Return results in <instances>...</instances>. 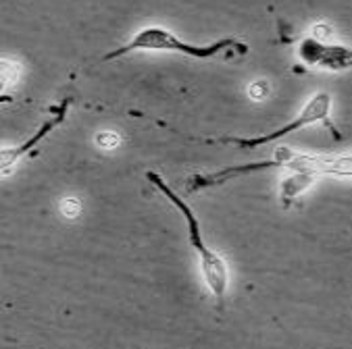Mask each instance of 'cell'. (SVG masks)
<instances>
[{
	"label": "cell",
	"mask_w": 352,
	"mask_h": 349,
	"mask_svg": "<svg viewBox=\"0 0 352 349\" xmlns=\"http://www.w3.org/2000/svg\"><path fill=\"white\" fill-rule=\"evenodd\" d=\"M135 50H169V52H182L190 58H217V56H228V58H238L242 54L248 52V46L240 40H232V38H223L217 40L208 46H196V44H188L184 40H179L177 36H173L171 32H167L165 27H144L140 29L125 46L111 50L102 56V60H115L121 58L125 54H131Z\"/></svg>",
	"instance_id": "obj_1"
},
{
	"label": "cell",
	"mask_w": 352,
	"mask_h": 349,
	"mask_svg": "<svg viewBox=\"0 0 352 349\" xmlns=\"http://www.w3.org/2000/svg\"><path fill=\"white\" fill-rule=\"evenodd\" d=\"M146 179L148 183L161 191L177 210L182 213V217L186 219V225H188V237H190V245L200 254V266H202V276H204V283L206 287L210 289L215 298L223 300L226 296V289H228V264L223 262V258L219 254H215L213 250H208V245L204 243L202 239V233H200V223L194 215L192 208L165 183V179H161V175L148 171L146 173Z\"/></svg>",
	"instance_id": "obj_2"
},
{
	"label": "cell",
	"mask_w": 352,
	"mask_h": 349,
	"mask_svg": "<svg viewBox=\"0 0 352 349\" xmlns=\"http://www.w3.org/2000/svg\"><path fill=\"white\" fill-rule=\"evenodd\" d=\"M329 112H331V96L327 94V92H317L307 104H305V108L300 110V115L294 119V121H290L288 125H284V127H279V129H275V131H271V133H265V135H256V137H228V139H223V142H228V144H234V146H238V148H248V150H252V148H258V146H265V144H271V142H279V139H284V137H288L290 133H296V131H300V129H305V127H311V125H315V123H325V127H331L333 129V125H331V121H329ZM336 131V129H333Z\"/></svg>",
	"instance_id": "obj_3"
},
{
	"label": "cell",
	"mask_w": 352,
	"mask_h": 349,
	"mask_svg": "<svg viewBox=\"0 0 352 349\" xmlns=\"http://www.w3.org/2000/svg\"><path fill=\"white\" fill-rule=\"evenodd\" d=\"M298 58L309 67H321L329 71H344L352 67V50L340 44L319 42L317 38H305L296 46Z\"/></svg>",
	"instance_id": "obj_4"
},
{
	"label": "cell",
	"mask_w": 352,
	"mask_h": 349,
	"mask_svg": "<svg viewBox=\"0 0 352 349\" xmlns=\"http://www.w3.org/2000/svg\"><path fill=\"white\" fill-rule=\"evenodd\" d=\"M69 104H72V98H67V100H63L60 102V106H56L54 108V115H52V119H48L25 144H21V146H17V148H3V152H0V171H3V175H9V171L15 167V163L19 160V158H23L32 148H36L42 139L56 127V125H60L63 121H65V117H67V110H69Z\"/></svg>",
	"instance_id": "obj_5"
},
{
	"label": "cell",
	"mask_w": 352,
	"mask_h": 349,
	"mask_svg": "<svg viewBox=\"0 0 352 349\" xmlns=\"http://www.w3.org/2000/svg\"><path fill=\"white\" fill-rule=\"evenodd\" d=\"M315 183V175L313 173H302V171H294V175L286 177L279 185V193L281 200L288 206L290 202H294L298 195H302L311 185Z\"/></svg>",
	"instance_id": "obj_6"
},
{
	"label": "cell",
	"mask_w": 352,
	"mask_h": 349,
	"mask_svg": "<svg viewBox=\"0 0 352 349\" xmlns=\"http://www.w3.org/2000/svg\"><path fill=\"white\" fill-rule=\"evenodd\" d=\"M96 144L102 146V148H115V146L119 144V137H117L115 133L104 131V133H98V135H96Z\"/></svg>",
	"instance_id": "obj_7"
},
{
	"label": "cell",
	"mask_w": 352,
	"mask_h": 349,
	"mask_svg": "<svg viewBox=\"0 0 352 349\" xmlns=\"http://www.w3.org/2000/svg\"><path fill=\"white\" fill-rule=\"evenodd\" d=\"M267 92H269L267 82H256V84L250 86V96H252L254 100H263V98L267 96Z\"/></svg>",
	"instance_id": "obj_8"
},
{
	"label": "cell",
	"mask_w": 352,
	"mask_h": 349,
	"mask_svg": "<svg viewBox=\"0 0 352 349\" xmlns=\"http://www.w3.org/2000/svg\"><path fill=\"white\" fill-rule=\"evenodd\" d=\"M63 213L69 217H76L80 213V202L78 200H65L63 202Z\"/></svg>",
	"instance_id": "obj_9"
},
{
	"label": "cell",
	"mask_w": 352,
	"mask_h": 349,
	"mask_svg": "<svg viewBox=\"0 0 352 349\" xmlns=\"http://www.w3.org/2000/svg\"><path fill=\"white\" fill-rule=\"evenodd\" d=\"M329 34H331L329 25H325V23H317V25H315V34H313V38H317L319 42H327Z\"/></svg>",
	"instance_id": "obj_10"
}]
</instances>
